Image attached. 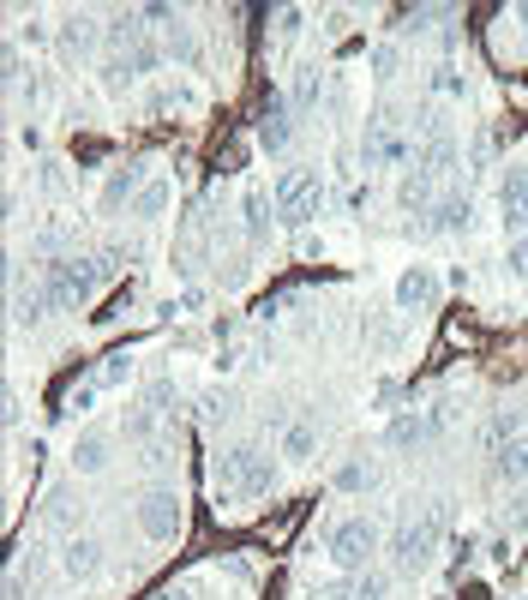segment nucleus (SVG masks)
<instances>
[{
	"instance_id": "obj_36",
	"label": "nucleus",
	"mask_w": 528,
	"mask_h": 600,
	"mask_svg": "<svg viewBox=\"0 0 528 600\" xmlns=\"http://www.w3.org/2000/svg\"><path fill=\"white\" fill-rule=\"evenodd\" d=\"M246 234H264V193H246Z\"/></svg>"
},
{
	"instance_id": "obj_32",
	"label": "nucleus",
	"mask_w": 528,
	"mask_h": 600,
	"mask_svg": "<svg viewBox=\"0 0 528 600\" xmlns=\"http://www.w3.org/2000/svg\"><path fill=\"white\" fill-rule=\"evenodd\" d=\"M271 24H276V37H283V42H288V37H301L306 7H276V12H271Z\"/></svg>"
},
{
	"instance_id": "obj_15",
	"label": "nucleus",
	"mask_w": 528,
	"mask_h": 600,
	"mask_svg": "<svg viewBox=\"0 0 528 600\" xmlns=\"http://www.w3.org/2000/svg\"><path fill=\"white\" fill-rule=\"evenodd\" d=\"M427 228L433 234H468V228H475V199H468V193H445L427 211Z\"/></svg>"
},
{
	"instance_id": "obj_25",
	"label": "nucleus",
	"mask_w": 528,
	"mask_h": 600,
	"mask_svg": "<svg viewBox=\"0 0 528 600\" xmlns=\"http://www.w3.org/2000/svg\"><path fill=\"white\" fill-rule=\"evenodd\" d=\"M169 199H174V186L169 181H151L139 199H132V216H139V223H156V216L169 211Z\"/></svg>"
},
{
	"instance_id": "obj_41",
	"label": "nucleus",
	"mask_w": 528,
	"mask_h": 600,
	"mask_svg": "<svg viewBox=\"0 0 528 600\" xmlns=\"http://www.w3.org/2000/svg\"><path fill=\"white\" fill-rule=\"evenodd\" d=\"M19 37H24V42H49V24H42V19H37V12H31V24H24V31H19Z\"/></svg>"
},
{
	"instance_id": "obj_39",
	"label": "nucleus",
	"mask_w": 528,
	"mask_h": 600,
	"mask_svg": "<svg viewBox=\"0 0 528 600\" xmlns=\"http://www.w3.org/2000/svg\"><path fill=\"white\" fill-rule=\"evenodd\" d=\"M42 193H67V174H61V163H42Z\"/></svg>"
},
{
	"instance_id": "obj_28",
	"label": "nucleus",
	"mask_w": 528,
	"mask_h": 600,
	"mask_svg": "<svg viewBox=\"0 0 528 600\" xmlns=\"http://www.w3.org/2000/svg\"><path fill=\"white\" fill-rule=\"evenodd\" d=\"M163 49H169V61H181V67H193V61H199V37L186 31V24L163 31Z\"/></svg>"
},
{
	"instance_id": "obj_6",
	"label": "nucleus",
	"mask_w": 528,
	"mask_h": 600,
	"mask_svg": "<svg viewBox=\"0 0 528 600\" xmlns=\"http://www.w3.org/2000/svg\"><path fill=\"white\" fill-rule=\"evenodd\" d=\"M325 547H331V565L343 570V577H361V570H373V559L385 552V529H378L373 517H343Z\"/></svg>"
},
{
	"instance_id": "obj_42",
	"label": "nucleus",
	"mask_w": 528,
	"mask_h": 600,
	"mask_svg": "<svg viewBox=\"0 0 528 600\" xmlns=\"http://www.w3.org/2000/svg\"><path fill=\"white\" fill-rule=\"evenodd\" d=\"M156 600H193V589H163Z\"/></svg>"
},
{
	"instance_id": "obj_26",
	"label": "nucleus",
	"mask_w": 528,
	"mask_h": 600,
	"mask_svg": "<svg viewBox=\"0 0 528 600\" xmlns=\"http://www.w3.org/2000/svg\"><path fill=\"white\" fill-rule=\"evenodd\" d=\"M348 600H390V577H385V570H361V577H348Z\"/></svg>"
},
{
	"instance_id": "obj_40",
	"label": "nucleus",
	"mask_w": 528,
	"mask_h": 600,
	"mask_svg": "<svg viewBox=\"0 0 528 600\" xmlns=\"http://www.w3.org/2000/svg\"><path fill=\"white\" fill-rule=\"evenodd\" d=\"M12 565H19V570H24V577H31V582L42 577V570H49V559H42V547H31V559H12Z\"/></svg>"
},
{
	"instance_id": "obj_21",
	"label": "nucleus",
	"mask_w": 528,
	"mask_h": 600,
	"mask_svg": "<svg viewBox=\"0 0 528 600\" xmlns=\"http://www.w3.org/2000/svg\"><path fill=\"white\" fill-rule=\"evenodd\" d=\"M510 438H522V415H517V408H493L487 427H480V450H487V457H498Z\"/></svg>"
},
{
	"instance_id": "obj_13",
	"label": "nucleus",
	"mask_w": 528,
	"mask_h": 600,
	"mask_svg": "<svg viewBox=\"0 0 528 600\" xmlns=\"http://www.w3.org/2000/svg\"><path fill=\"white\" fill-rule=\"evenodd\" d=\"M433 301H438V276L427 265H408L396 276V306H403V313H427Z\"/></svg>"
},
{
	"instance_id": "obj_31",
	"label": "nucleus",
	"mask_w": 528,
	"mask_h": 600,
	"mask_svg": "<svg viewBox=\"0 0 528 600\" xmlns=\"http://www.w3.org/2000/svg\"><path fill=\"white\" fill-rule=\"evenodd\" d=\"M427 84H433V91H438V96H463V91H468V79H463V72H457V67H450V61H438Z\"/></svg>"
},
{
	"instance_id": "obj_24",
	"label": "nucleus",
	"mask_w": 528,
	"mask_h": 600,
	"mask_svg": "<svg viewBox=\"0 0 528 600\" xmlns=\"http://www.w3.org/2000/svg\"><path fill=\"white\" fill-rule=\"evenodd\" d=\"M378 487V468L366 457H348L343 468H336V492H373Z\"/></svg>"
},
{
	"instance_id": "obj_33",
	"label": "nucleus",
	"mask_w": 528,
	"mask_h": 600,
	"mask_svg": "<svg viewBox=\"0 0 528 600\" xmlns=\"http://www.w3.org/2000/svg\"><path fill=\"white\" fill-rule=\"evenodd\" d=\"M97 390H102L97 378H91V385H72V397H67V415H72V420H84V415L97 408Z\"/></svg>"
},
{
	"instance_id": "obj_20",
	"label": "nucleus",
	"mask_w": 528,
	"mask_h": 600,
	"mask_svg": "<svg viewBox=\"0 0 528 600\" xmlns=\"http://www.w3.org/2000/svg\"><path fill=\"white\" fill-rule=\"evenodd\" d=\"M42 517H49V529H72V522L84 517V499L67 487V480H54V487H49V505H42ZM72 535H79V529H72Z\"/></svg>"
},
{
	"instance_id": "obj_17",
	"label": "nucleus",
	"mask_w": 528,
	"mask_h": 600,
	"mask_svg": "<svg viewBox=\"0 0 528 600\" xmlns=\"http://www.w3.org/2000/svg\"><path fill=\"white\" fill-rule=\"evenodd\" d=\"M396 204H403L408 216H427L438 204V181L427 169H403V181H396Z\"/></svg>"
},
{
	"instance_id": "obj_9",
	"label": "nucleus",
	"mask_w": 528,
	"mask_h": 600,
	"mask_svg": "<svg viewBox=\"0 0 528 600\" xmlns=\"http://www.w3.org/2000/svg\"><path fill=\"white\" fill-rule=\"evenodd\" d=\"M253 144H258L264 156H283L288 144H295V109H288L283 96H271V102L258 109V121H253Z\"/></svg>"
},
{
	"instance_id": "obj_34",
	"label": "nucleus",
	"mask_w": 528,
	"mask_h": 600,
	"mask_svg": "<svg viewBox=\"0 0 528 600\" xmlns=\"http://www.w3.org/2000/svg\"><path fill=\"white\" fill-rule=\"evenodd\" d=\"M126 378H132V360H126V355H109V367L97 373V385L114 390V385H126Z\"/></svg>"
},
{
	"instance_id": "obj_8",
	"label": "nucleus",
	"mask_w": 528,
	"mask_h": 600,
	"mask_svg": "<svg viewBox=\"0 0 528 600\" xmlns=\"http://www.w3.org/2000/svg\"><path fill=\"white\" fill-rule=\"evenodd\" d=\"M54 565H61L67 582H97L102 570H109V547H102L97 535H67L61 552H54Z\"/></svg>"
},
{
	"instance_id": "obj_22",
	"label": "nucleus",
	"mask_w": 528,
	"mask_h": 600,
	"mask_svg": "<svg viewBox=\"0 0 528 600\" xmlns=\"http://www.w3.org/2000/svg\"><path fill=\"white\" fill-rule=\"evenodd\" d=\"M493 475L505 480V487H522V480H528V433L510 438V445L498 450V457H493Z\"/></svg>"
},
{
	"instance_id": "obj_14",
	"label": "nucleus",
	"mask_w": 528,
	"mask_h": 600,
	"mask_svg": "<svg viewBox=\"0 0 528 600\" xmlns=\"http://www.w3.org/2000/svg\"><path fill=\"white\" fill-rule=\"evenodd\" d=\"M498 216L505 228H528V163H510L505 186H498Z\"/></svg>"
},
{
	"instance_id": "obj_5",
	"label": "nucleus",
	"mask_w": 528,
	"mask_h": 600,
	"mask_svg": "<svg viewBox=\"0 0 528 600\" xmlns=\"http://www.w3.org/2000/svg\"><path fill=\"white\" fill-rule=\"evenodd\" d=\"M37 283L49 288V301L61 306V313H72V306H84L102 283H109V265H102V258H79V253H67V258H54V265H42Z\"/></svg>"
},
{
	"instance_id": "obj_19",
	"label": "nucleus",
	"mask_w": 528,
	"mask_h": 600,
	"mask_svg": "<svg viewBox=\"0 0 528 600\" xmlns=\"http://www.w3.org/2000/svg\"><path fill=\"white\" fill-rule=\"evenodd\" d=\"M97 42H102V24L91 19V12H67V19H61V54L79 61V54H91Z\"/></svg>"
},
{
	"instance_id": "obj_38",
	"label": "nucleus",
	"mask_w": 528,
	"mask_h": 600,
	"mask_svg": "<svg viewBox=\"0 0 528 600\" xmlns=\"http://www.w3.org/2000/svg\"><path fill=\"white\" fill-rule=\"evenodd\" d=\"M433 19H445V7H415L408 12V31H433Z\"/></svg>"
},
{
	"instance_id": "obj_10",
	"label": "nucleus",
	"mask_w": 528,
	"mask_h": 600,
	"mask_svg": "<svg viewBox=\"0 0 528 600\" xmlns=\"http://www.w3.org/2000/svg\"><path fill=\"white\" fill-rule=\"evenodd\" d=\"M67 462H72V475H102V468L114 462V433H102V427H84L79 438H72Z\"/></svg>"
},
{
	"instance_id": "obj_27",
	"label": "nucleus",
	"mask_w": 528,
	"mask_h": 600,
	"mask_svg": "<svg viewBox=\"0 0 528 600\" xmlns=\"http://www.w3.org/2000/svg\"><path fill=\"white\" fill-rule=\"evenodd\" d=\"M318 91H325V79H318V67H301V79H295V91H288V109L306 114L318 102Z\"/></svg>"
},
{
	"instance_id": "obj_30",
	"label": "nucleus",
	"mask_w": 528,
	"mask_h": 600,
	"mask_svg": "<svg viewBox=\"0 0 528 600\" xmlns=\"http://www.w3.org/2000/svg\"><path fill=\"white\" fill-rule=\"evenodd\" d=\"M139 403H151L156 415H169L174 403H181V390H174V378H151V385H144V397Z\"/></svg>"
},
{
	"instance_id": "obj_18",
	"label": "nucleus",
	"mask_w": 528,
	"mask_h": 600,
	"mask_svg": "<svg viewBox=\"0 0 528 600\" xmlns=\"http://www.w3.org/2000/svg\"><path fill=\"white\" fill-rule=\"evenodd\" d=\"M283 462H313L318 457V420L313 415H301V420H288L283 427V450H276Z\"/></svg>"
},
{
	"instance_id": "obj_1",
	"label": "nucleus",
	"mask_w": 528,
	"mask_h": 600,
	"mask_svg": "<svg viewBox=\"0 0 528 600\" xmlns=\"http://www.w3.org/2000/svg\"><path fill=\"white\" fill-rule=\"evenodd\" d=\"M415 151L420 144L408 133V121L396 114V102H378L361 126V163L366 169H403V163H415Z\"/></svg>"
},
{
	"instance_id": "obj_11",
	"label": "nucleus",
	"mask_w": 528,
	"mask_h": 600,
	"mask_svg": "<svg viewBox=\"0 0 528 600\" xmlns=\"http://www.w3.org/2000/svg\"><path fill=\"white\" fill-rule=\"evenodd\" d=\"M144 186H151V163L139 156V163H121L109 181H102V199H97V204H102V211H121V204H132Z\"/></svg>"
},
{
	"instance_id": "obj_7",
	"label": "nucleus",
	"mask_w": 528,
	"mask_h": 600,
	"mask_svg": "<svg viewBox=\"0 0 528 600\" xmlns=\"http://www.w3.org/2000/svg\"><path fill=\"white\" fill-rule=\"evenodd\" d=\"M132 522H139V535H144V540H156V547L181 540V529H186L181 492H174V487H144V492H139V505H132Z\"/></svg>"
},
{
	"instance_id": "obj_12",
	"label": "nucleus",
	"mask_w": 528,
	"mask_h": 600,
	"mask_svg": "<svg viewBox=\"0 0 528 600\" xmlns=\"http://www.w3.org/2000/svg\"><path fill=\"white\" fill-rule=\"evenodd\" d=\"M49 313H61V306L49 301V288H42V283L12 288V330H42V325H49Z\"/></svg>"
},
{
	"instance_id": "obj_35",
	"label": "nucleus",
	"mask_w": 528,
	"mask_h": 600,
	"mask_svg": "<svg viewBox=\"0 0 528 600\" xmlns=\"http://www.w3.org/2000/svg\"><path fill=\"white\" fill-rule=\"evenodd\" d=\"M505 271H510V276H522V283H528V234H517V241H510V253H505Z\"/></svg>"
},
{
	"instance_id": "obj_29",
	"label": "nucleus",
	"mask_w": 528,
	"mask_h": 600,
	"mask_svg": "<svg viewBox=\"0 0 528 600\" xmlns=\"http://www.w3.org/2000/svg\"><path fill=\"white\" fill-rule=\"evenodd\" d=\"M396 72H403V49H396V42H378V49H373V79L390 84Z\"/></svg>"
},
{
	"instance_id": "obj_16",
	"label": "nucleus",
	"mask_w": 528,
	"mask_h": 600,
	"mask_svg": "<svg viewBox=\"0 0 528 600\" xmlns=\"http://www.w3.org/2000/svg\"><path fill=\"white\" fill-rule=\"evenodd\" d=\"M427 438H433L427 408H403V415H390V427H385V445L390 450H420Z\"/></svg>"
},
{
	"instance_id": "obj_23",
	"label": "nucleus",
	"mask_w": 528,
	"mask_h": 600,
	"mask_svg": "<svg viewBox=\"0 0 528 600\" xmlns=\"http://www.w3.org/2000/svg\"><path fill=\"white\" fill-rule=\"evenodd\" d=\"M156 420H163V415H156L151 403H132L126 420H121V433L132 438V445H156Z\"/></svg>"
},
{
	"instance_id": "obj_2",
	"label": "nucleus",
	"mask_w": 528,
	"mask_h": 600,
	"mask_svg": "<svg viewBox=\"0 0 528 600\" xmlns=\"http://www.w3.org/2000/svg\"><path fill=\"white\" fill-rule=\"evenodd\" d=\"M216 492H241V499H271L276 480H283V468L264 445H234L223 462H216Z\"/></svg>"
},
{
	"instance_id": "obj_37",
	"label": "nucleus",
	"mask_w": 528,
	"mask_h": 600,
	"mask_svg": "<svg viewBox=\"0 0 528 600\" xmlns=\"http://www.w3.org/2000/svg\"><path fill=\"white\" fill-rule=\"evenodd\" d=\"M24 427V397H19V385H7V433H19Z\"/></svg>"
},
{
	"instance_id": "obj_4",
	"label": "nucleus",
	"mask_w": 528,
	"mask_h": 600,
	"mask_svg": "<svg viewBox=\"0 0 528 600\" xmlns=\"http://www.w3.org/2000/svg\"><path fill=\"white\" fill-rule=\"evenodd\" d=\"M271 204H276V223L283 228H306V223H318V211H325V174L318 169H283L271 181Z\"/></svg>"
},
{
	"instance_id": "obj_3",
	"label": "nucleus",
	"mask_w": 528,
	"mask_h": 600,
	"mask_svg": "<svg viewBox=\"0 0 528 600\" xmlns=\"http://www.w3.org/2000/svg\"><path fill=\"white\" fill-rule=\"evenodd\" d=\"M445 529H450V499H433V510L408 517L403 529L385 540V552L396 559V570H427L433 552H438V540H445Z\"/></svg>"
}]
</instances>
